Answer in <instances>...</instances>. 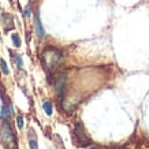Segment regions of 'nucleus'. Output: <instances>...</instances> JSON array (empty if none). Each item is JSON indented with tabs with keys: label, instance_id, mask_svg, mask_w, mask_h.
I'll return each instance as SVG.
<instances>
[{
	"label": "nucleus",
	"instance_id": "obj_2",
	"mask_svg": "<svg viewBox=\"0 0 149 149\" xmlns=\"http://www.w3.org/2000/svg\"><path fill=\"white\" fill-rule=\"evenodd\" d=\"M0 136H1V142L6 149H17V138L14 134L13 129L8 122H3L0 127Z\"/></svg>",
	"mask_w": 149,
	"mask_h": 149
},
{
	"label": "nucleus",
	"instance_id": "obj_4",
	"mask_svg": "<svg viewBox=\"0 0 149 149\" xmlns=\"http://www.w3.org/2000/svg\"><path fill=\"white\" fill-rule=\"evenodd\" d=\"M64 86H66V77H64V75H60V77H58L56 82H55V91H56V95H58L59 97L63 96Z\"/></svg>",
	"mask_w": 149,
	"mask_h": 149
},
{
	"label": "nucleus",
	"instance_id": "obj_3",
	"mask_svg": "<svg viewBox=\"0 0 149 149\" xmlns=\"http://www.w3.org/2000/svg\"><path fill=\"white\" fill-rule=\"evenodd\" d=\"M75 136L78 137V142H79V145H89L91 140L86 137L85 131H84V129H82V126H81V123H78L77 127H75Z\"/></svg>",
	"mask_w": 149,
	"mask_h": 149
},
{
	"label": "nucleus",
	"instance_id": "obj_11",
	"mask_svg": "<svg viewBox=\"0 0 149 149\" xmlns=\"http://www.w3.org/2000/svg\"><path fill=\"white\" fill-rule=\"evenodd\" d=\"M0 67H1V71L4 72V74H8V67H7V63H6L4 60H3V59H1V60H0Z\"/></svg>",
	"mask_w": 149,
	"mask_h": 149
},
{
	"label": "nucleus",
	"instance_id": "obj_14",
	"mask_svg": "<svg viewBox=\"0 0 149 149\" xmlns=\"http://www.w3.org/2000/svg\"><path fill=\"white\" fill-rule=\"evenodd\" d=\"M25 17H30V6H27L26 8H25Z\"/></svg>",
	"mask_w": 149,
	"mask_h": 149
},
{
	"label": "nucleus",
	"instance_id": "obj_7",
	"mask_svg": "<svg viewBox=\"0 0 149 149\" xmlns=\"http://www.w3.org/2000/svg\"><path fill=\"white\" fill-rule=\"evenodd\" d=\"M29 146H30V149H37V138L33 130H30V133H29Z\"/></svg>",
	"mask_w": 149,
	"mask_h": 149
},
{
	"label": "nucleus",
	"instance_id": "obj_10",
	"mask_svg": "<svg viewBox=\"0 0 149 149\" xmlns=\"http://www.w3.org/2000/svg\"><path fill=\"white\" fill-rule=\"evenodd\" d=\"M8 109H7V107H6V105H3V107H1V118H3V119H4L6 122H8Z\"/></svg>",
	"mask_w": 149,
	"mask_h": 149
},
{
	"label": "nucleus",
	"instance_id": "obj_5",
	"mask_svg": "<svg viewBox=\"0 0 149 149\" xmlns=\"http://www.w3.org/2000/svg\"><path fill=\"white\" fill-rule=\"evenodd\" d=\"M1 23H3V26H4L6 32H8L10 29H13V27H14V19H13V17H11L10 14L4 13L3 15H1Z\"/></svg>",
	"mask_w": 149,
	"mask_h": 149
},
{
	"label": "nucleus",
	"instance_id": "obj_13",
	"mask_svg": "<svg viewBox=\"0 0 149 149\" xmlns=\"http://www.w3.org/2000/svg\"><path fill=\"white\" fill-rule=\"evenodd\" d=\"M17 122H18V127H19V129H22V127H23V116H22V115H19V116L17 118Z\"/></svg>",
	"mask_w": 149,
	"mask_h": 149
},
{
	"label": "nucleus",
	"instance_id": "obj_8",
	"mask_svg": "<svg viewBox=\"0 0 149 149\" xmlns=\"http://www.w3.org/2000/svg\"><path fill=\"white\" fill-rule=\"evenodd\" d=\"M11 58L14 59V62H15V64L18 66V68H23V62H22V58H21V55H13Z\"/></svg>",
	"mask_w": 149,
	"mask_h": 149
},
{
	"label": "nucleus",
	"instance_id": "obj_6",
	"mask_svg": "<svg viewBox=\"0 0 149 149\" xmlns=\"http://www.w3.org/2000/svg\"><path fill=\"white\" fill-rule=\"evenodd\" d=\"M34 27H36V34L38 38H42L45 32H44V29H42V25H41V21H40V17H38V14H36V18H34Z\"/></svg>",
	"mask_w": 149,
	"mask_h": 149
},
{
	"label": "nucleus",
	"instance_id": "obj_15",
	"mask_svg": "<svg viewBox=\"0 0 149 149\" xmlns=\"http://www.w3.org/2000/svg\"><path fill=\"white\" fill-rule=\"evenodd\" d=\"M8 112L11 113V115L14 113V107H13V104H11V103H8Z\"/></svg>",
	"mask_w": 149,
	"mask_h": 149
},
{
	"label": "nucleus",
	"instance_id": "obj_9",
	"mask_svg": "<svg viewBox=\"0 0 149 149\" xmlns=\"http://www.w3.org/2000/svg\"><path fill=\"white\" fill-rule=\"evenodd\" d=\"M42 108H44V112L47 115H52V104H51V101H45L42 104Z\"/></svg>",
	"mask_w": 149,
	"mask_h": 149
},
{
	"label": "nucleus",
	"instance_id": "obj_12",
	"mask_svg": "<svg viewBox=\"0 0 149 149\" xmlns=\"http://www.w3.org/2000/svg\"><path fill=\"white\" fill-rule=\"evenodd\" d=\"M11 38H13L15 47H21V38H19L18 34H13V36H11Z\"/></svg>",
	"mask_w": 149,
	"mask_h": 149
},
{
	"label": "nucleus",
	"instance_id": "obj_1",
	"mask_svg": "<svg viewBox=\"0 0 149 149\" xmlns=\"http://www.w3.org/2000/svg\"><path fill=\"white\" fill-rule=\"evenodd\" d=\"M62 62V52L56 48H47L42 54V64L48 71H52Z\"/></svg>",
	"mask_w": 149,
	"mask_h": 149
}]
</instances>
